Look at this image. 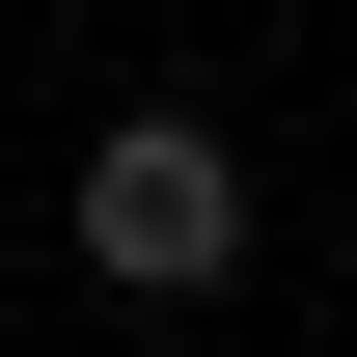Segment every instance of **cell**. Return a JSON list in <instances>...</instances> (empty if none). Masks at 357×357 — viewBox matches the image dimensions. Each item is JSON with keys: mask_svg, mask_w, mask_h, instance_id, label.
Returning a JSON list of instances; mask_svg holds the SVG:
<instances>
[{"mask_svg": "<svg viewBox=\"0 0 357 357\" xmlns=\"http://www.w3.org/2000/svg\"><path fill=\"white\" fill-rule=\"evenodd\" d=\"M83 275H110L137 330H192V303L248 275V165H220L192 110H110V137H83Z\"/></svg>", "mask_w": 357, "mask_h": 357, "instance_id": "obj_1", "label": "cell"}]
</instances>
